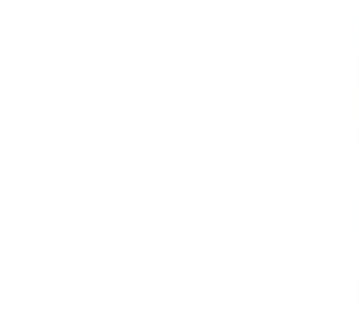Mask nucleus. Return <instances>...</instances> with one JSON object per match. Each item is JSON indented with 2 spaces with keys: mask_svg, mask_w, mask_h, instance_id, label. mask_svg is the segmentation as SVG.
Here are the masks:
<instances>
[]
</instances>
